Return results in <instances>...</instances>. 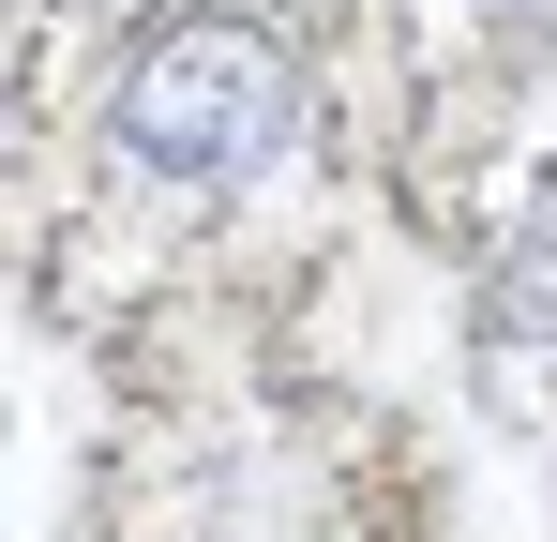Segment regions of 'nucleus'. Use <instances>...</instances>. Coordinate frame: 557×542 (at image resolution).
<instances>
[{
	"label": "nucleus",
	"instance_id": "1",
	"mask_svg": "<svg viewBox=\"0 0 557 542\" xmlns=\"http://www.w3.org/2000/svg\"><path fill=\"white\" fill-rule=\"evenodd\" d=\"M301 121V76L257 15H166L121 76V151L151 181H257Z\"/></svg>",
	"mask_w": 557,
	"mask_h": 542
},
{
	"label": "nucleus",
	"instance_id": "2",
	"mask_svg": "<svg viewBox=\"0 0 557 542\" xmlns=\"http://www.w3.org/2000/svg\"><path fill=\"white\" fill-rule=\"evenodd\" d=\"M497 347H557V242H528L497 271Z\"/></svg>",
	"mask_w": 557,
	"mask_h": 542
}]
</instances>
